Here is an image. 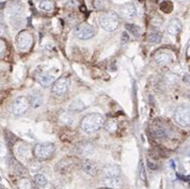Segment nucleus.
I'll return each mask as SVG.
<instances>
[{"mask_svg":"<svg viewBox=\"0 0 190 189\" xmlns=\"http://www.w3.org/2000/svg\"><path fill=\"white\" fill-rule=\"evenodd\" d=\"M105 125V118L101 113H89L80 122V128L87 134H92Z\"/></svg>","mask_w":190,"mask_h":189,"instance_id":"nucleus-1","label":"nucleus"},{"mask_svg":"<svg viewBox=\"0 0 190 189\" xmlns=\"http://www.w3.org/2000/svg\"><path fill=\"white\" fill-rule=\"evenodd\" d=\"M56 151V146L51 142H41L37 143L33 146L32 153L33 156L37 158V160H47L53 156Z\"/></svg>","mask_w":190,"mask_h":189,"instance_id":"nucleus-2","label":"nucleus"},{"mask_svg":"<svg viewBox=\"0 0 190 189\" xmlns=\"http://www.w3.org/2000/svg\"><path fill=\"white\" fill-rule=\"evenodd\" d=\"M120 24L119 16L115 12L109 11V12H104L99 16V25L104 30L108 32H112L115 29H117Z\"/></svg>","mask_w":190,"mask_h":189,"instance_id":"nucleus-3","label":"nucleus"},{"mask_svg":"<svg viewBox=\"0 0 190 189\" xmlns=\"http://www.w3.org/2000/svg\"><path fill=\"white\" fill-rule=\"evenodd\" d=\"M16 45L17 48L19 49L21 52L29 51L33 45L32 34L29 32V31H27V30L20 31L16 37Z\"/></svg>","mask_w":190,"mask_h":189,"instance_id":"nucleus-4","label":"nucleus"},{"mask_svg":"<svg viewBox=\"0 0 190 189\" xmlns=\"http://www.w3.org/2000/svg\"><path fill=\"white\" fill-rule=\"evenodd\" d=\"M174 119L178 125L183 127H188L190 123V113H189V106L186 104H183L178 106L175 110Z\"/></svg>","mask_w":190,"mask_h":189,"instance_id":"nucleus-5","label":"nucleus"},{"mask_svg":"<svg viewBox=\"0 0 190 189\" xmlns=\"http://www.w3.org/2000/svg\"><path fill=\"white\" fill-rule=\"evenodd\" d=\"M96 33V30L93 26L83 23V24L78 25L75 28V36L79 40H89L92 39Z\"/></svg>","mask_w":190,"mask_h":189,"instance_id":"nucleus-6","label":"nucleus"},{"mask_svg":"<svg viewBox=\"0 0 190 189\" xmlns=\"http://www.w3.org/2000/svg\"><path fill=\"white\" fill-rule=\"evenodd\" d=\"M69 85H71V80L69 77L62 76L58 78L57 80L53 82V93H55L58 96H62L65 93L69 91Z\"/></svg>","mask_w":190,"mask_h":189,"instance_id":"nucleus-7","label":"nucleus"},{"mask_svg":"<svg viewBox=\"0 0 190 189\" xmlns=\"http://www.w3.org/2000/svg\"><path fill=\"white\" fill-rule=\"evenodd\" d=\"M29 104H30V102L26 96L17 97L14 102V104H13V113L17 117L25 114L28 111Z\"/></svg>","mask_w":190,"mask_h":189,"instance_id":"nucleus-8","label":"nucleus"},{"mask_svg":"<svg viewBox=\"0 0 190 189\" xmlns=\"http://www.w3.org/2000/svg\"><path fill=\"white\" fill-rule=\"evenodd\" d=\"M136 13H137L136 7H135V4L131 3V2L124 3L123 5H121V8H120V15H121V17L124 18V19H127V20L133 19V17L136 16Z\"/></svg>","mask_w":190,"mask_h":189,"instance_id":"nucleus-9","label":"nucleus"},{"mask_svg":"<svg viewBox=\"0 0 190 189\" xmlns=\"http://www.w3.org/2000/svg\"><path fill=\"white\" fill-rule=\"evenodd\" d=\"M171 55L168 51H163V50H159L155 53L154 56V60L159 66H165V65L169 64L171 62Z\"/></svg>","mask_w":190,"mask_h":189,"instance_id":"nucleus-10","label":"nucleus"},{"mask_svg":"<svg viewBox=\"0 0 190 189\" xmlns=\"http://www.w3.org/2000/svg\"><path fill=\"white\" fill-rule=\"evenodd\" d=\"M103 174L105 177H117L121 174V168L117 165H106L103 168Z\"/></svg>","mask_w":190,"mask_h":189,"instance_id":"nucleus-11","label":"nucleus"},{"mask_svg":"<svg viewBox=\"0 0 190 189\" xmlns=\"http://www.w3.org/2000/svg\"><path fill=\"white\" fill-rule=\"evenodd\" d=\"M167 31L170 35L176 36L177 34H179V32L182 31V24L177 18H173L172 20H170V23L167 27Z\"/></svg>","mask_w":190,"mask_h":189,"instance_id":"nucleus-12","label":"nucleus"},{"mask_svg":"<svg viewBox=\"0 0 190 189\" xmlns=\"http://www.w3.org/2000/svg\"><path fill=\"white\" fill-rule=\"evenodd\" d=\"M55 79H56L55 76L49 73H40L37 75V80L43 87H48V85H53L55 82Z\"/></svg>","mask_w":190,"mask_h":189,"instance_id":"nucleus-13","label":"nucleus"},{"mask_svg":"<svg viewBox=\"0 0 190 189\" xmlns=\"http://www.w3.org/2000/svg\"><path fill=\"white\" fill-rule=\"evenodd\" d=\"M105 185L110 189H122V187H123V181L120 178V176L106 177Z\"/></svg>","mask_w":190,"mask_h":189,"instance_id":"nucleus-14","label":"nucleus"},{"mask_svg":"<svg viewBox=\"0 0 190 189\" xmlns=\"http://www.w3.org/2000/svg\"><path fill=\"white\" fill-rule=\"evenodd\" d=\"M82 170L85 171L87 174L89 175H92V176H95L97 174V166L94 164L93 161H90V160H85L82 162Z\"/></svg>","mask_w":190,"mask_h":189,"instance_id":"nucleus-15","label":"nucleus"},{"mask_svg":"<svg viewBox=\"0 0 190 189\" xmlns=\"http://www.w3.org/2000/svg\"><path fill=\"white\" fill-rule=\"evenodd\" d=\"M39 7L41 10H43L45 12H53L56 5H55V2L53 0H42Z\"/></svg>","mask_w":190,"mask_h":189,"instance_id":"nucleus-16","label":"nucleus"},{"mask_svg":"<svg viewBox=\"0 0 190 189\" xmlns=\"http://www.w3.org/2000/svg\"><path fill=\"white\" fill-rule=\"evenodd\" d=\"M162 40V33L159 31H152L147 36V41L152 44H158Z\"/></svg>","mask_w":190,"mask_h":189,"instance_id":"nucleus-17","label":"nucleus"},{"mask_svg":"<svg viewBox=\"0 0 190 189\" xmlns=\"http://www.w3.org/2000/svg\"><path fill=\"white\" fill-rule=\"evenodd\" d=\"M33 181H34V183H35L37 186H40V187H44V186H46L47 183H48V182H47V178L45 177V175L41 174V173H37V174L34 175Z\"/></svg>","mask_w":190,"mask_h":189,"instance_id":"nucleus-18","label":"nucleus"},{"mask_svg":"<svg viewBox=\"0 0 190 189\" xmlns=\"http://www.w3.org/2000/svg\"><path fill=\"white\" fill-rule=\"evenodd\" d=\"M85 108V105L83 102H81L80 100H76L74 101L72 104L69 105V109L73 111H81Z\"/></svg>","mask_w":190,"mask_h":189,"instance_id":"nucleus-19","label":"nucleus"},{"mask_svg":"<svg viewBox=\"0 0 190 189\" xmlns=\"http://www.w3.org/2000/svg\"><path fill=\"white\" fill-rule=\"evenodd\" d=\"M159 8H160V10H161L163 13L169 14V13H171L172 12V10H173V3H172L171 1L165 0V1H162L161 3H160Z\"/></svg>","mask_w":190,"mask_h":189,"instance_id":"nucleus-20","label":"nucleus"},{"mask_svg":"<svg viewBox=\"0 0 190 189\" xmlns=\"http://www.w3.org/2000/svg\"><path fill=\"white\" fill-rule=\"evenodd\" d=\"M126 29L129 31L131 34H133L135 36H140V34H141L142 30L141 28L139 27V26H136V25H133V24H127L126 25Z\"/></svg>","mask_w":190,"mask_h":189,"instance_id":"nucleus-21","label":"nucleus"},{"mask_svg":"<svg viewBox=\"0 0 190 189\" xmlns=\"http://www.w3.org/2000/svg\"><path fill=\"white\" fill-rule=\"evenodd\" d=\"M17 187H18V189H31L32 184L28 178H21L17 183Z\"/></svg>","mask_w":190,"mask_h":189,"instance_id":"nucleus-22","label":"nucleus"},{"mask_svg":"<svg viewBox=\"0 0 190 189\" xmlns=\"http://www.w3.org/2000/svg\"><path fill=\"white\" fill-rule=\"evenodd\" d=\"M43 103V97H42V94L40 93H37V95H34L33 94L32 96H31V105H32L33 107H40L41 105Z\"/></svg>","mask_w":190,"mask_h":189,"instance_id":"nucleus-23","label":"nucleus"},{"mask_svg":"<svg viewBox=\"0 0 190 189\" xmlns=\"http://www.w3.org/2000/svg\"><path fill=\"white\" fill-rule=\"evenodd\" d=\"M17 154H18V156L26 158L29 154L28 146H27V145H21V146H19V148L17 149Z\"/></svg>","mask_w":190,"mask_h":189,"instance_id":"nucleus-24","label":"nucleus"},{"mask_svg":"<svg viewBox=\"0 0 190 189\" xmlns=\"http://www.w3.org/2000/svg\"><path fill=\"white\" fill-rule=\"evenodd\" d=\"M5 52H7V43L4 40L0 39V58L3 57Z\"/></svg>","mask_w":190,"mask_h":189,"instance_id":"nucleus-25","label":"nucleus"},{"mask_svg":"<svg viewBox=\"0 0 190 189\" xmlns=\"http://www.w3.org/2000/svg\"><path fill=\"white\" fill-rule=\"evenodd\" d=\"M7 154H8L7 146H5V144H4L2 141H0V157L7 156Z\"/></svg>","mask_w":190,"mask_h":189,"instance_id":"nucleus-26","label":"nucleus"},{"mask_svg":"<svg viewBox=\"0 0 190 189\" xmlns=\"http://www.w3.org/2000/svg\"><path fill=\"white\" fill-rule=\"evenodd\" d=\"M5 31H7V30H5L4 25L0 23V37H1V36H3L4 34H5Z\"/></svg>","mask_w":190,"mask_h":189,"instance_id":"nucleus-27","label":"nucleus"},{"mask_svg":"<svg viewBox=\"0 0 190 189\" xmlns=\"http://www.w3.org/2000/svg\"><path fill=\"white\" fill-rule=\"evenodd\" d=\"M141 178L143 180V181H145V170H144V166L142 165L141 167Z\"/></svg>","mask_w":190,"mask_h":189,"instance_id":"nucleus-28","label":"nucleus"},{"mask_svg":"<svg viewBox=\"0 0 190 189\" xmlns=\"http://www.w3.org/2000/svg\"><path fill=\"white\" fill-rule=\"evenodd\" d=\"M129 40V36H128V34H127V33L126 32H124L123 33V41H122V42H123V43H124V42H127V41Z\"/></svg>","mask_w":190,"mask_h":189,"instance_id":"nucleus-29","label":"nucleus"},{"mask_svg":"<svg viewBox=\"0 0 190 189\" xmlns=\"http://www.w3.org/2000/svg\"><path fill=\"white\" fill-rule=\"evenodd\" d=\"M178 1H181V2H186V1H188V0H178Z\"/></svg>","mask_w":190,"mask_h":189,"instance_id":"nucleus-30","label":"nucleus"},{"mask_svg":"<svg viewBox=\"0 0 190 189\" xmlns=\"http://www.w3.org/2000/svg\"><path fill=\"white\" fill-rule=\"evenodd\" d=\"M99 189H110V188H99Z\"/></svg>","mask_w":190,"mask_h":189,"instance_id":"nucleus-31","label":"nucleus"},{"mask_svg":"<svg viewBox=\"0 0 190 189\" xmlns=\"http://www.w3.org/2000/svg\"><path fill=\"white\" fill-rule=\"evenodd\" d=\"M0 182H1V176H0Z\"/></svg>","mask_w":190,"mask_h":189,"instance_id":"nucleus-32","label":"nucleus"}]
</instances>
